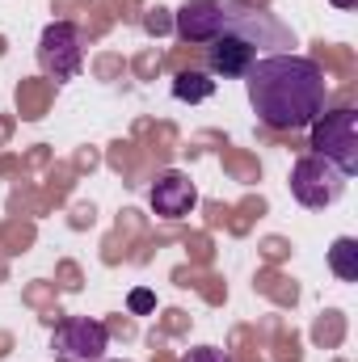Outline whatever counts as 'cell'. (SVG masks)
Returning <instances> with one entry per match:
<instances>
[{"label":"cell","mask_w":358,"mask_h":362,"mask_svg":"<svg viewBox=\"0 0 358 362\" xmlns=\"http://www.w3.org/2000/svg\"><path fill=\"white\" fill-rule=\"evenodd\" d=\"M118 362H127V358H118Z\"/></svg>","instance_id":"cell-14"},{"label":"cell","mask_w":358,"mask_h":362,"mask_svg":"<svg viewBox=\"0 0 358 362\" xmlns=\"http://www.w3.org/2000/svg\"><path fill=\"white\" fill-rule=\"evenodd\" d=\"M127 308H131L135 316H148V312H156V295H152L148 286H135V291L127 295Z\"/></svg>","instance_id":"cell-11"},{"label":"cell","mask_w":358,"mask_h":362,"mask_svg":"<svg viewBox=\"0 0 358 362\" xmlns=\"http://www.w3.org/2000/svg\"><path fill=\"white\" fill-rule=\"evenodd\" d=\"M333 8H358V0H329Z\"/></svg>","instance_id":"cell-13"},{"label":"cell","mask_w":358,"mask_h":362,"mask_svg":"<svg viewBox=\"0 0 358 362\" xmlns=\"http://www.w3.org/2000/svg\"><path fill=\"white\" fill-rule=\"evenodd\" d=\"M245 89L253 101V114L270 131H304L325 114V101H329L325 68L295 51L262 55L245 72Z\"/></svg>","instance_id":"cell-1"},{"label":"cell","mask_w":358,"mask_h":362,"mask_svg":"<svg viewBox=\"0 0 358 362\" xmlns=\"http://www.w3.org/2000/svg\"><path fill=\"white\" fill-rule=\"evenodd\" d=\"M329 270L342 282H358V240L354 236H337L329 249Z\"/></svg>","instance_id":"cell-9"},{"label":"cell","mask_w":358,"mask_h":362,"mask_svg":"<svg viewBox=\"0 0 358 362\" xmlns=\"http://www.w3.org/2000/svg\"><path fill=\"white\" fill-rule=\"evenodd\" d=\"M232 21V0H185L173 17V30L185 42H211L215 34H224Z\"/></svg>","instance_id":"cell-7"},{"label":"cell","mask_w":358,"mask_h":362,"mask_svg":"<svg viewBox=\"0 0 358 362\" xmlns=\"http://www.w3.org/2000/svg\"><path fill=\"white\" fill-rule=\"evenodd\" d=\"M266 47H295V38L270 13H262V8H241L232 0L228 30L207 42V68L215 76H224V81H236V76H245L262 59Z\"/></svg>","instance_id":"cell-2"},{"label":"cell","mask_w":358,"mask_h":362,"mask_svg":"<svg viewBox=\"0 0 358 362\" xmlns=\"http://www.w3.org/2000/svg\"><path fill=\"white\" fill-rule=\"evenodd\" d=\"M110 346V329L93 316H68L51 333V354L59 362H101Z\"/></svg>","instance_id":"cell-6"},{"label":"cell","mask_w":358,"mask_h":362,"mask_svg":"<svg viewBox=\"0 0 358 362\" xmlns=\"http://www.w3.org/2000/svg\"><path fill=\"white\" fill-rule=\"evenodd\" d=\"M38 68L51 81H72L85 68V34L72 21H51L38 38Z\"/></svg>","instance_id":"cell-5"},{"label":"cell","mask_w":358,"mask_h":362,"mask_svg":"<svg viewBox=\"0 0 358 362\" xmlns=\"http://www.w3.org/2000/svg\"><path fill=\"white\" fill-rule=\"evenodd\" d=\"M346 181L350 177H346L337 165H329V160L316 156V152H308V156H299V160L291 165V194H295L299 206H312V211L333 206V202L346 194Z\"/></svg>","instance_id":"cell-4"},{"label":"cell","mask_w":358,"mask_h":362,"mask_svg":"<svg viewBox=\"0 0 358 362\" xmlns=\"http://www.w3.org/2000/svg\"><path fill=\"white\" fill-rule=\"evenodd\" d=\"M312 152L325 156L329 165H337L346 177L358 173V110H329L321 114L312 127Z\"/></svg>","instance_id":"cell-3"},{"label":"cell","mask_w":358,"mask_h":362,"mask_svg":"<svg viewBox=\"0 0 358 362\" xmlns=\"http://www.w3.org/2000/svg\"><path fill=\"white\" fill-rule=\"evenodd\" d=\"M148 202H152V211L161 219H185L198 206V189H194V181L185 177L181 169H169V173H161V177L152 181Z\"/></svg>","instance_id":"cell-8"},{"label":"cell","mask_w":358,"mask_h":362,"mask_svg":"<svg viewBox=\"0 0 358 362\" xmlns=\"http://www.w3.org/2000/svg\"><path fill=\"white\" fill-rule=\"evenodd\" d=\"M211 93H215V81H211L207 72H190V68H185V72L173 76V97H178V101L198 105V101H207Z\"/></svg>","instance_id":"cell-10"},{"label":"cell","mask_w":358,"mask_h":362,"mask_svg":"<svg viewBox=\"0 0 358 362\" xmlns=\"http://www.w3.org/2000/svg\"><path fill=\"white\" fill-rule=\"evenodd\" d=\"M181 362H232L228 350H215V346H198V350H190Z\"/></svg>","instance_id":"cell-12"}]
</instances>
